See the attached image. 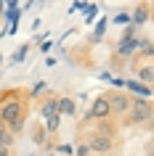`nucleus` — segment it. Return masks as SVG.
I'll list each match as a JSON object with an SVG mask.
<instances>
[{"instance_id": "9d476101", "label": "nucleus", "mask_w": 154, "mask_h": 156, "mask_svg": "<svg viewBox=\"0 0 154 156\" xmlns=\"http://www.w3.org/2000/svg\"><path fill=\"white\" fill-rule=\"evenodd\" d=\"M138 80H141V82H146V85H152V80H154V69H152V64H144L141 69H138Z\"/></svg>"}, {"instance_id": "20e7f679", "label": "nucleus", "mask_w": 154, "mask_h": 156, "mask_svg": "<svg viewBox=\"0 0 154 156\" xmlns=\"http://www.w3.org/2000/svg\"><path fill=\"white\" fill-rule=\"evenodd\" d=\"M109 116H112V111H109V101H106V95H96L93 103H90V108H88V119H90V122H106Z\"/></svg>"}, {"instance_id": "f8f14e48", "label": "nucleus", "mask_w": 154, "mask_h": 156, "mask_svg": "<svg viewBox=\"0 0 154 156\" xmlns=\"http://www.w3.org/2000/svg\"><path fill=\"white\" fill-rule=\"evenodd\" d=\"M128 90H133V93H144V95H152V90H149V87H144V85H138V82H128Z\"/></svg>"}, {"instance_id": "2eb2a0df", "label": "nucleus", "mask_w": 154, "mask_h": 156, "mask_svg": "<svg viewBox=\"0 0 154 156\" xmlns=\"http://www.w3.org/2000/svg\"><path fill=\"white\" fill-rule=\"evenodd\" d=\"M0 11H3V3H0Z\"/></svg>"}, {"instance_id": "7ed1b4c3", "label": "nucleus", "mask_w": 154, "mask_h": 156, "mask_svg": "<svg viewBox=\"0 0 154 156\" xmlns=\"http://www.w3.org/2000/svg\"><path fill=\"white\" fill-rule=\"evenodd\" d=\"M21 116H27V114H24V103L19 98H8V101L0 103V122L6 124V127L13 124L16 119H21Z\"/></svg>"}, {"instance_id": "9b49d317", "label": "nucleus", "mask_w": 154, "mask_h": 156, "mask_svg": "<svg viewBox=\"0 0 154 156\" xmlns=\"http://www.w3.org/2000/svg\"><path fill=\"white\" fill-rule=\"evenodd\" d=\"M0 146H6V148L13 146V135L8 132V127H6L3 122H0Z\"/></svg>"}, {"instance_id": "39448f33", "label": "nucleus", "mask_w": 154, "mask_h": 156, "mask_svg": "<svg viewBox=\"0 0 154 156\" xmlns=\"http://www.w3.org/2000/svg\"><path fill=\"white\" fill-rule=\"evenodd\" d=\"M106 101H109V111H112V116H125V114H128V108H130V95H128V93H109Z\"/></svg>"}, {"instance_id": "6e6552de", "label": "nucleus", "mask_w": 154, "mask_h": 156, "mask_svg": "<svg viewBox=\"0 0 154 156\" xmlns=\"http://www.w3.org/2000/svg\"><path fill=\"white\" fill-rule=\"evenodd\" d=\"M149 21V3H141V5H136V11H133V16H130V27H141Z\"/></svg>"}, {"instance_id": "f03ea898", "label": "nucleus", "mask_w": 154, "mask_h": 156, "mask_svg": "<svg viewBox=\"0 0 154 156\" xmlns=\"http://www.w3.org/2000/svg\"><path fill=\"white\" fill-rule=\"evenodd\" d=\"M85 146H88L90 154H98V156H109L114 151V135L109 132H90L88 140H85Z\"/></svg>"}, {"instance_id": "1a4fd4ad", "label": "nucleus", "mask_w": 154, "mask_h": 156, "mask_svg": "<svg viewBox=\"0 0 154 156\" xmlns=\"http://www.w3.org/2000/svg\"><path fill=\"white\" fill-rule=\"evenodd\" d=\"M56 98H58V95H48V98L40 103V116H43V122L58 114V111H56Z\"/></svg>"}, {"instance_id": "ddd939ff", "label": "nucleus", "mask_w": 154, "mask_h": 156, "mask_svg": "<svg viewBox=\"0 0 154 156\" xmlns=\"http://www.w3.org/2000/svg\"><path fill=\"white\" fill-rule=\"evenodd\" d=\"M74 156H90V151H88V146H85V143H80V146L74 148Z\"/></svg>"}, {"instance_id": "0eeeda50", "label": "nucleus", "mask_w": 154, "mask_h": 156, "mask_svg": "<svg viewBox=\"0 0 154 156\" xmlns=\"http://www.w3.org/2000/svg\"><path fill=\"white\" fill-rule=\"evenodd\" d=\"M74 101L69 98V95H58L56 98V111H58V116H74Z\"/></svg>"}, {"instance_id": "4468645a", "label": "nucleus", "mask_w": 154, "mask_h": 156, "mask_svg": "<svg viewBox=\"0 0 154 156\" xmlns=\"http://www.w3.org/2000/svg\"><path fill=\"white\" fill-rule=\"evenodd\" d=\"M0 156H13V148H6V146H0Z\"/></svg>"}, {"instance_id": "423d86ee", "label": "nucleus", "mask_w": 154, "mask_h": 156, "mask_svg": "<svg viewBox=\"0 0 154 156\" xmlns=\"http://www.w3.org/2000/svg\"><path fill=\"white\" fill-rule=\"evenodd\" d=\"M144 42H146V40H138V37L120 42V48H117V56H120V58H130V56H136V53H138V48H141Z\"/></svg>"}, {"instance_id": "f257e3e1", "label": "nucleus", "mask_w": 154, "mask_h": 156, "mask_svg": "<svg viewBox=\"0 0 154 156\" xmlns=\"http://www.w3.org/2000/svg\"><path fill=\"white\" fill-rule=\"evenodd\" d=\"M128 119L125 122L128 124H146L149 119H152V101L149 98H130V108H128Z\"/></svg>"}]
</instances>
